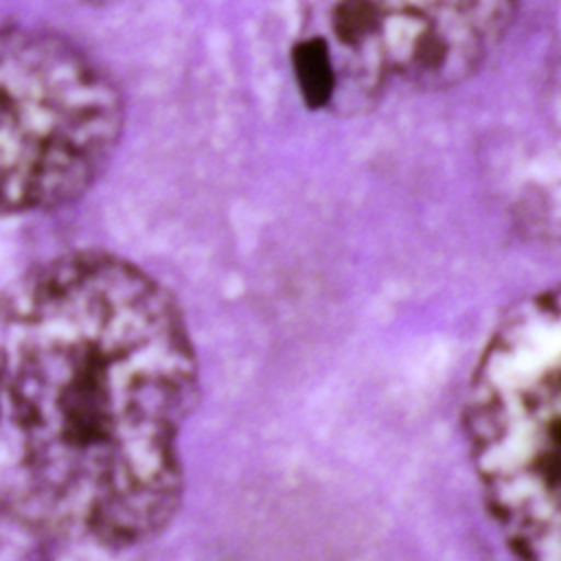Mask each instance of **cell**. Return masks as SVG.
I'll return each mask as SVG.
<instances>
[{
    "label": "cell",
    "instance_id": "1",
    "mask_svg": "<svg viewBox=\"0 0 561 561\" xmlns=\"http://www.w3.org/2000/svg\"><path fill=\"white\" fill-rule=\"evenodd\" d=\"M0 381L39 500L121 548L171 526L199 362L167 285L96 248L33 265L0 296Z\"/></svg>",
    "mask_w": 561,
    "mask_h": 561
},
{
    "label": "cell",
    "instance_id": "2",
    "mask_svg": "<svg viewBox=\"0 0 561 561\" xmlns=\"http://www.w3.org/2000/svg\"><path fill=\"white\" fill-rule=\"evenodd\" d=\"M467 458L506 550L561 561V283L486 337L462 401Z\"/></svg>",
    "mask_w": 561,
    "mask_h": 561
},
{
    "label": "cell",
    "instance_id": "3",
    "mask_svg": "<svg viewBox=\"0 0 561 561\" xmlns=\"http://www.w3.org/2000/svg\"><path fill=\"white\" fill-rule=\"evenodd\" d=\"M517 2L318 0L291 55L305 103L351 116L458 85L502 44Z\"/></svg>",
    "mask_w": 561,
    "mask_h": 561
},
{
    "label": "cell",
    "instance_id": "4",
    "mask_svg": "<svg viewBox=\"0 0 561 561\" xmlns=\"http://www.w3.org/2000/svg\"><path fill=\"white\" fill-rule=\"evenodd\" d=\"M123 131V92L90 53L46 28H0V219L81 199Z\"/></svg>",
    "mask_w": 561,
    "mask_h": 561
},
{
    "label": "cell",
    "instance_id": "5",
    "mask_svg": "<svg viewBox=\"0 0 561 561\" xmlns=\"http://www.w3.org/2000/svg\"><path fill=\"white\" fill-rule=\"evenodd\" d=\"M0 561H140V550L77 526L15 478L0 491Z\"/></svg>",
    "mask_w": 561,
    "mask_h": 561
},
{
    "label": "cell",
    "instance_id": "6",
    "mask_svg": "<svg viewBox=\"0 0 561 561\" xmlns=\"http://www.w3.org/2000/svg\"><path fill=\"white\" fill-rule=\"evenodd\" d=\"M543 121L552 142L554 160L561 169V55L552 61L543 85Z\"/></svg>",
    "mask_w": 561,
    "mask_h": 561
},
{
    "label": "cell",
    "instance_id": "7",
    "mask_svg": "<svg viewBox=\"0 0 561 561\" xmlns=\"http://www.w3.org/2000/svg\"><path fill=\"white\" fill-rule=\"evenodd\" d=\"M4 421V399H2V381H0V425Z\"/></svg>",
    "mask_w": 561,
    "mask_h": 561
}]
</instances>
